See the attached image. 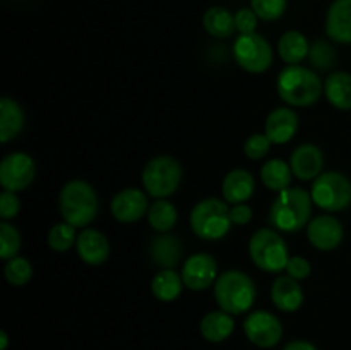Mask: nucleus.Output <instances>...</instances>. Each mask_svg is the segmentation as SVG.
<instances>
[{"label": "nucleus", "instance_id": "obj_40", "mask_svg": "<svg viewBox=\"0 0 351 350\" xmlns=\"http://www.w3.org/2000/svg\"><path fill=\"white\" fill-rule=\"evenodd\" d=\"M283 350H317L314 343L307 342V340H293V342L287 343Z\"/></svg>", "mask_w": 351, "mask_h": 350}, {"label": "nucleus", "instance_id": "obj_14", "mask_svg": "<svg viewBox=\"0 0 351 350\" xmlns=\"http://www.w3.org/2000/svg\"><path fill=\"white\" fill-rule=\"evenodd\" d=\"M149 211L147 194L141 189L127 187L120 191L112 201V215L120 223L139 222Z\"/></svg>", "mask_w": 351, "mask_h": 350}, {"label": "nucleus", "instance_id": "obj_18", "mask_svg": "<svg viewBox=\"0 0 351 350\" xmlns=\"http://www.w3.org/2000/svg\"><path fill=\"white\" fill-rule=\"evenodd\" d=\"M254 191H256V178L249 170L243 168H235V170L228 172L223 178L221 192L223 199L228 205H240L252 198Z\"/></svg>", "mask_w": 351, "mask_h": 350}, {"label": "nucleus", "instance_id": "obj_26", "mask_svg": "<svg viewBox=\"0 0 351 350\" xmlns=\"http://www.w3.org/2000/svg\"><path fill=\"white\" fill-rule=\"evenodd\" d=\"M291 175H293V172H291L290 163H287L281 158H273V160L266 161L261 168V180L273 192H281L290 187Z\"/></svg>", "mask_w": 351, "mask_h": 350}, {"label": "nucleus", "instance_id": "obj_17", "mask_svg": "<svg viewBox=\"0 0 351 350\" xmlns=\"http://www.w3.org/2000/svg\"><path fill=\"white\" fill-rule=\"evenodd\" d=\"M79 257L91 266L103 264L110 257V242L105 233L95 229L82 230L75 242Z\"/></svg>", "mask_w": 351, "mask_h": 350}, {"label": "nucleus", "instance_id": "obj_16", "mask_svg": "<svg viewBox=\"0 0 351 350\" xmlns=\"http://www.w3.org/2000/svg\"><path fill=\"white\" fill-rule=\"evenodd\" d=\"M298 115L288 106L274 108L266 119V134L273 144H287L298 130Z\"/></svg>", "mask_w": 351, "mask_h": 350}, {"label": "nucleus", "instance_id": "obj_38", "mask_svg": "<svg viewBox=\"0 0 351 350\" xmlns=\"http://www.w3.org/2000/svg\"><path fill=\"white\" fill-rule=\"evenodd\" d=\"M285 271L288 273V277L295 278V280H305V278L311 275L312 266H311V263L305 259V257L293 256V257H290V261H288Z\"/></svg>", "mask_w": 351, "mask_h": 350}, {"label": "nucleus", "instance_id": "obj_36", "mask_svg": "<svg viewBox=\"0 0 351 350\" xmlns=\"http://www.w3.org/2000/svg\"><path fill=\"white\" fill-rule=\"evenodd\" d=\"M21 209V201L16 196V192L3 191L0 194V218L3 222H9V220L16 218L17 213Z\"/></svg>", "mask_w": 351, "mask_h": 350}, {"label": "nucleus", "instance_id": "obj_39", "mask_svg": "<svg viewBox=\"0 0 351 350\" xmlns=\"http://www.w3.org/2000/svg\"><path fill=\"white\" fill-rule=\"evenodd\" d=\"M252 208L245 202H240V205H233L230 208V216H232L233 225H247V223L252 220Z\"/></svg>", "mask_w": 351, "mask_h": 350}, {"label": "nucleus", "instance_id": "obj_7", "mask_svg": "<svg viewBox=\"0 0 351 350\" xmlns=\"http://www.w3.org/2000/svg\"><path fill=\"white\" fill-rule=\"evenodd\" d=\"M182 182V165L177 158L161 154L146 163L143 170V185L151 198L165 199L175 194Z\"/></svg>", "mask_w": 351, "mask_h": 350}, {"label": "nucleus", "instance_id": "obj_11", "mask_svg": "<svg viewBox=\"0 0 351 350\" xmlns=\"http://www.w3.org/2000/svg\"><path fill=\"white\" fill-rule=\"evenodd\" d=\"M36 175V165L27 153H10L0 161V184L3 191L19 192L31 185Z\"/></svg>", "mask_w": 351, "mask_h": 350}, {"label": "nucleus", "instance_id": "obj_28", "mask_svg": "<svg viewBox=\"0 0 351 350\" xmlns=\"http://www.w3.org/2000/svg\"><path fill=\"white\" fill-rule=\"evenodd\" d=\"M202 26L211 36L215 38H230L235 27V16L225 7L215 5L208 9L202 16Z\"/></svg>", "mask_w": 351, "mask_h": 350}, {"label": "nucleus", "instance_id": "obj_21", "mask_svg": "<svg viewBox=\"0 0 351 350\" xmlns=\"http://www.w3.org/2000/svg\"><path fill=\"white\" fill-rule=\"evenodd\" d=\"M149 256L151 261L163 270H168V268L173 270V266L182 257L180 239L168 232L154 237L149 246Z\"/></svg>", "mask_w": 351, "mask_h": 350}, {"label": "nucleus", "instance_id": "obj_19", "mask_svg": "<svg viewBox=\"0 0 351 350\" xmlns=\"http://www.w3.org/2000/svg\"><path fill=\"white\" fill-rule=\"evenodd\" d=\"M326 34L336 43H351V0H335L326 16Z\"/></svg>", "mask_w": 351, "mask_h": 350}, {"label": "nucleus", "instance_id": "obj_15", "mask_svg": "<svg viewBox=\"0 0 351 350\" xmlns=\"http://www.w3.org/2000/svg\"><path fill=\"white\" fill-rule=\"evenodd\" d=\"M290 167L295 177L300 180H315L324 167V154L315 144H300L291 153Z\"/></svg>", "mask_w": 351, "mask_h": 350}, {"label": "nucleus", "instance_id": "obj_22", "mask_svg": "<svg viewBox=\"0 0 351 350\" xmlns=\"http://www.w3.org/2000/svg\"><path fill=\"white\" fill-rule=\"evenodd\" d=\"M201 329L202 338L208 340L211 343H219L225 342L226 338H230V335L235 329V321H233V316L228 314L225 311H211L201 319Z\"/></svg>", "mask_w": 351, "mask_h": 350}, {"label": "nucleus", "instance_id": "obj_13", "mask_svg": "<svg viewBox=\"0 0 351 350\" xmlns=\"http://www.w3.org/2000/svg\"><path fill=\"white\" fill-rule=\"evenodd\" d=\"M343 237H345V229L336 216L319 215L307 225L308 242L319 250L336 249L343 242Z\"/></svg>", "mask_w": 351, "mask_h": 350}, {"label": "nucleus", "instance_id": "obj_34", "mask_svg": "<svg viewBox=\"0 0 351 350\" xmlns=\"http://www.w3.org/2000/svg\"><path fill=\"white\" fill-rule=\"evenodd\" d=\"M252 10L263 21H276L287 12L288 0H250Z\"/></svg>", "mask_w": 351, "mask_h": 350}, {"label": "nucleus", "instance_id": "obj_6", "mask_svg": "<svg viewBox=\"0 0 351 350\" xmlns=\"http://www.w3.org/2000/svg\"><path fill=\"white\" fill-rule=\"evenodd\" d=\"M249 254L254 264L266 273H280L290 261L287 242L274 229L254 232L249 242Z\"/></svg>", "mask_w": 351, "mask_h": 350}, {"label": "nucleus", "instance_id": "obj_23", "mask_svg": "<svg viewBox=\"0 0 351 350\" xmlns=\"http://www.w3.org/2000/svg\"><path fill=\"white\" fill-rule=\"evenodd\" d=\"M24 129V112L17 102L3 96L0 100V141L9 143Z\"/></svg>", "mask_w": 351, "mask_h": 350}, {"label": "nucleus", "instance_id": "obj_25", "mask_svg": "<svg viewBox=\"0 0 351 350\" xmlns=\"http://www.w3.org/2000/svg\"><path fill=\"white\" fill-rule=\"evenodd\" d=\"M308 51L311 45L300 31H287L278 41V54L288 65H298L305 57H308Z\"/></svg>", "mask_w": 351, "mask_h": 350}, {"label": "nucleus", "instance_id": "obj_41", "mask_svg": "<svg viewBox=\"0 0 351 350\" xmlns=\"http://www.w3.org/2000/svg\"><path fill=\"white\" fill-rule=\"evenodd\" d=\"M7 345H9V336L5 331H0V350H7Z\"/></svg>", "mask_w": 351, "mask_h": 350}, {"label": "nucleus", "instance_id": "obj_20", "mask_svg": "<svg viewBox=\"0 0 351 350\" xmlns=\"http://www.w3.org/2000/svg\"><path fill=\"white\" fill-rule=\"evenodd\" d=\"M271 301L274 307L283 312H295L304 304V290L298 280L291 277H280L271 287Z\"/></svg>", "mask_w": 351, "mask_h": 350}, {"label": "nucleus", "instance_id": "obj_29", "mask_svg": "<svg viewBox=\"0 0 351 350\" xmlns=\"http://www.w3.org/2000/svg\"><path fill=\"white\" fill-rule=\"evenodd\" d=\"M177 208L173 206V202L167 201V199H156L147 211V222L158 233L170 232L177 223Z\"/></svg>", "mask_w": 351, "mask_h": 350}, {"label": "nucleus", "instance_id": "obj_1", "mask_svg": "<svg viewBox=\"0 0 351 350\" xmlns=\"http://www.w3.org/2000/svg\"><path fill=\"white\" fill-rule=\"evenodd\" d=\"M311 192L300 187H288L278 192L269 209L271 225L281 232L295 233L308 225L312 215Z\"/></svg>", "mask_w": 351, "mask_h": 350}, {"label": "nucleus", "instance_id": "obj_33", "mask_svg": "<svg viewBox=\"0 0 351 350\" xmlns=\"http://www.w3.org/2000/svg\"><path fill=\"white\" fill-rule=\"evenodd\" d=\"M308 58H311L314 67L326 71V69H331L336 64V50L328 41L317 40L311 45Z\"/></svg>", "mask_w": 351, "mask_h": 350}, {"label": "nucleus", "instance_id": "obj_12", "mask_svg": "<svg viewBox=\"0 0 351 350\" xmlns=\"http://www.w3.org/2000/svg\"><path fill=\"white\" fill-rule=\"evenodd\" d=\"M182 280L191 290H206L218 280V263L208 253H197L187 257L182 268Z\"/></svg>", "mask_w": 351, "mask_h": 350}, {"label": "nucleus", "instance_id": "obj_35", "mask_svg": "<svg viewBox=\"0 0 351 350\" xmlns=\"http://www.w3.org/2000/svg\"><path fill=\"white\" fill-rule=\"evenodd\" d=\"M271 139L266 134H252L243 144V153L250 160H261L266 156L271 150Z\"/></svg>", "mask_w": 351, "mask_h": 350}, {"label": "nucleus", "instance_id": "obj_30", "mask_svg": "<svg viewBox=\"0 0 351 350\" xmlns=\"http://www.w3.org/2000/svg\"><path fill=\"white\" fill-rule=\"evenodd\" d=\"M77 242V235H75V226H72L71 223H57L50 229L48 232V246L55 253H65V250L71 249L72 246H75Z\"/></svg>", "mask_w": 351, "mask_h": 350}, {"label": "nucleus", "instance_id": "obj_2", "mask_svg": "<svg viewBox=\"0 0 351 350\" xmlns=\"http://www.w3.org/2000/svg\"><path fill=\"white\" fill-rule=\"evenodd\" d=\"M276 91L290 106H311L321 98L324 86L314 71L302 65H287L278 74Z\"/></svg>", "mask_w": 351, "mask_h": 350}, {"label": "nucleus", "instance_id": "obj_5", "mask_svg": "<svg viewBox=\"0 0 351 350\" xmlns=\"http://www.w3.org/2000/svg\"><path fill=\"white\" fill-rule=\"evenodd\" d=\"M192 230L202 240H219L232 229L230 206L218 198H206L199 201L191 211Z\"/></svg>", "mask_w": 351, "mask_h": 350}, {"label": "nucleus", "instance_id": "obj_27", "mask_svg": "<svg viewBox=\"0 0 351 350\" xmlns=\"http://www.w3.org/2000/svg\"><path fill=\"white\" fill-rule=\"evenodd\" d=\"M185 285L184 280H182V275H178L171 268L158 271L153 280H151V292L161 302H171L178 299Z\"/></svg>", "mask_w": 351, "mask_h": 350}, {"label": "nucleus", "instance_id": "obj_4", "mask_svg": "<svg viewBox=\"0 0 351 350\" xmlns=\"http://www.w3.org/2000/svg\"><path fill=\"white\" fill-rule=\"evenodd\" d=\"M58 206L64 222L71 223L75 229H82L98 215V196L91 184L75 178L62 187Z\"/></svg>", "mask_w": 351, "mask_h": 350}, {"label": "nucleus", "instance_id": "obj_32", "mask_svg": "<svg viewBox=\"0 0 351 350\" xmlns=\"http://www.w3.org/2000/svg\"><path fill=\"white\" fill-rule=\"evenodd\" d=\"M21 242H23L21 233L17 232L16 226L2 220V223H0V257L3 261L16 257L21 249Z\"/></svg>", "mask_w": 351, "mask_h": 350}, {"label": "nucleus", "instance_id": "obj_37", "mask_svg": "<svg viewBox=\"0 0 351 350\" xmlns=\"http://www.w3.org/2000/svg\"><path fill=\"white\" fill-rule=\"evenodd\" d=\"M257 14L252 9H240L235 14V27L240 34H250L257 27Z\"/></svg>", "mask_w": 351, "mask_h": 350}, {"label": "nucleus", "instance_id": "obj_8", "mask_svg": "<svg viewBox=\"0 0 351 350\" xmlns=\"http://www.w3.org/2000/svg\"><path fill=\"white\" fill-rule=\"evenodd\" d=\"M312 201L326 211H341L351 205V180L339 172H324L314 180Z\"/></svg>", "mask_w": 351, "mask_h": 350}, {"label": "nucleus", "instance_id": "obj_10", "mask_svg": "<svg viewBox=\"0 0 351 350\" xmlns=\"http://www.w3.org/2000/svg\"><path fill=\"white\" fill-rule=\"evenodd\" d=\"M243 333L259 349H273L283 338L281 321L269 311H254L243 321Z\"/></svg>", "mask_w": 351, "mask_h": 350}, {"label": "nucleus", "instance_id": "obj_9", "mask_svg": "<svg viewBox=\"0 0 351 350\" xmlns=\"http://www.w3.org/2000/svg\"><path fill=\"white\" fill-rule=\"evenodd\" d=\"M233 57L243 71L261 74L273 65V48L261 34H240L233 43Z\"/></svg>", "mask_w": 351, "mask_h": 350}, {"label": "nucleus", "instance_id": "obj_31", "mask_svg": "<svg viewBox=\"0 0 351 350\" xmlns=\"http://www.w3.org/2000/svg\"><path fill=\"white\" fill-rule=\"evenodd\" d=\"M3 275H5L7 281L10 285L24 287L31 280V277H33V266H31V263L26 257L16 256L7 261L5 268H3Z\"/></svg>", "mask_w": 351, "mask_h": 350}, {"label": "nucleus", "instance_id": "obj_24", "mask_svg": "<svg viewBox=\"0 0 351 350\" xmlns=\"http://www.w3.org/2000/svg\"><path fill=\"white\" fill-rule=\"evenodd\" d=\"M324 95L328 102L338 110H351V74L335 72L324 82Z\"/></svg>", "mask_w": 351, "mask_h": 350}, {"label": "nucleus", "instance_id": "obj_3", "mask_svg": "<svg viewBox=\"0 0 351 350\" xmlns=\"http://www.w3.org/2000/svg\"><path fill=\"white\" fill-rule=\"evenodd\" d=\"M256 283L240 270H228L218 277L215 283V299L219 309L232 316L249 311L256 301Z\"/></svg>", "mask_w": 351, "mask_h": 350}]
</instances>
